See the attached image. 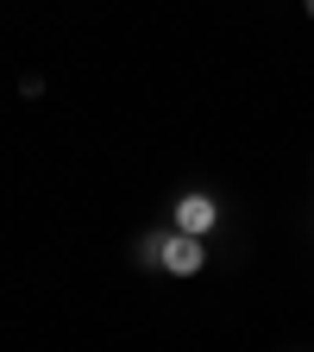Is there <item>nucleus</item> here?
I'll use <instances>...</instances> for the list:
<instances>
[{"label": "nucleus", "instance_id": "7ed1b4c3", "mask_svg": "<svg viewBox=\"0 0 314 352\" xmlns=\"http://www.w3.org/2000/svg\"><path fill=\"white\" fill-rule=\"evenodd\" d=\"M164 245H170V233H145L139 239V264L145 271H164Z\"/></svg>", "mask_w": 314, "mask_h": 352}, {"label": "nucleus", "instance_id": "f257e3e1", "mask_svg": "<svg viewBox=\"0 0 314 352\" xmlns=\"http://www.w3.org/2000/svg\"><path fill=\"white\" fill-rule=\"evenodd\" d=\"M208 264V245L195 239V233H170V245H164V271H176V277H195Z\"/></svg>", "mask_w": 314, "mask_h": 352}, {"label": "nucleus", "instance_id": "20e7f679", "mask_svg": "<svg viewBox=\"0 0 314 352\" xmlns=\"http://www.w3.org/2000/svg\"><path fill=\"white\" fill-rule=\"evenodd\" d=\"M302 7H308V19H314V0H302Z\"/></svg>", "mask_w": 314, "mask_h": 352}, {"label": "nucleus", "instance_id": "f03ea898", "mask_svg": "<svg viewBox=\"0 0 314 352\" xmlns=\"http://www.w3.org/2000/svg\"><path fill=\"white\" fill-rule=\"evenodd\" d=\"M214 220H220V214H214L208 195H183V208H176V233H195V239H201V233H214Z\"/></svg>", "mask_w": 314, "mask_h": 352}]
</instances>
